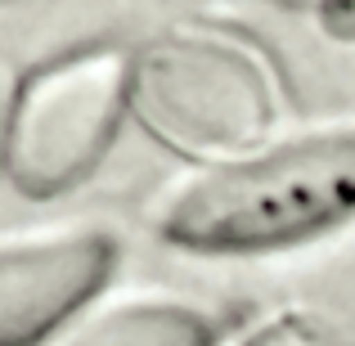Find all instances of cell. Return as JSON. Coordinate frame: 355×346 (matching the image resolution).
Returning <instances> with one entry per match:
<instances>
[{
    "label": "cell",
    "mask_w": 355,
    "mask_h": 346,
    "mask_svg": "<svg viewBox=\"0 0 355 346\" xmlns=\"http://www.w3.org/2000/svg\"><path fill=\"white\" fill-rule=\"evenodd\" d=\"M130 99V63L113 50L72 54L23 86L5 130V175L32 198L68 189L95 166Z\"/></svg>",
    "instance_id": "3957f363"
},
{
    "label": "cell",
    "mask_w": 355,
    "mask_h": 346,
    "mask_svg": "<svg viewBox=\"0 0 355 346\" xmlns=\"http://www.w3.org/2000/svg\"><path fill=\"white\" fill-rule=\"evenodd\" d=\"M288 5H329V0H288Z\"/></svg>",
    "instance_id": "8992f818"
},
{
    "label": "cell",
    "mask_w": 355,
    "mask_h": 346,
    "mask_svg": "<svg viewBox=\"0 0 355 346\" xmlns=\"http://www.w3.org/2000/svg\"><path fill=\"white\" fill-rule=\"evenodd\" d=\"M211 320L184 302L130 297L86 320L63 346H211Z\"/></svg>",
    "instance_id": "5b68a950"
},
{
    "label": "cell",
    "mask_w": 355,
    "mask_h": 346,
    "mask_svg": "<svg viewBox=\"0 0 355 346\" xmlns=\"http://www.w3.org/2000/svg\"><path fill=\"white\" fill-rule=\"evenodd\" d=\"M113 243L95 230L0 243V346H36L104 288Z\"/></svg>",
    "instance_id": "277c9868"
},
{
    "label": "cell",
    "mask_w": 355,
    "mask_h": 346,
    "mask_svg": "<svg viewBox=\"0 0 355 346\" xmlns=\"http://www.w3.org/2000/svg\"><path fill=\"white\" fill-rule=\"evenodd\" d=\"M130 108L180 153L230 157L275 126V90L252 54L225 41H162L130 68Z\"/></svg>",
    "instance_id": "7a4b0ae2"
},
{
    "label": "cell",
    "mask_w": 355,
    "mask_h": 346,
    "mask_svg": "<svg viewBox=\"0 0 355 346\" xmlns=\"http://www.w3.org/2000/svg\"><path fill=\"white\" fill-rule=\"evenodd\" d=\"M355 211V130L220 162L180 184L162 234L193 252H266L338 225Z\"/></svg>",
    "instance_id": "6da1fadb"
}]
</instances>
